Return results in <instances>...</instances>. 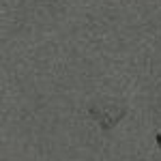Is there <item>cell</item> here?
Segmentation results:
<instances>
[{
	"label": "cell",
	"instance_id": "obj_1",
	"mask_svg": "<svg viewBox=\"0 0 161 161\" xmlns=\"http://www.w3.org/2000/svg\"><path fill=\"white\" fill-rule=\"evenodd\" d=\"M127 112H129L127 103L116 101V99H97L95 103L88 105V114H90V118L99 125L103 131L114 129V127L127 116Z\"/></svg>",
	"mask_w": 161,
	"mask_h": 161
},
{
	"label": "cell",
	"instance_id": "obj_2",
	"mask_svg": "<svg viewBox=\"0 0 161 161\" xmlns=\"http://www.w3.org/2000/svg\"><path fill=\"white\" fill-rule=\"evenodd\" d=\"M157 144H159V150H161V133H157Z\"/></svg>",
	"mask_w": 161,
	"mask_h": 161
}]
</instances>
